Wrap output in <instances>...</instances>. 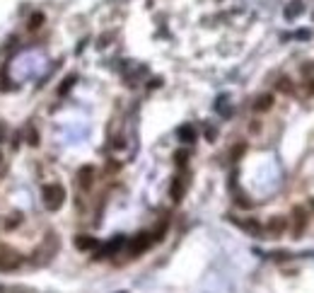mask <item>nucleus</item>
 I'll return each instance as SVG.
<instances>
[{"label":"nucleus","mask_w":314,"mask_h":293,"mask_svg":"<svg viewBox=\"0 0 314 293\" xmlns=\"http://www.w3.org/2000/svg\"><path fill=\"white\" fill-rule=\"evenodd\" d=\"M63 201H65V189H63L61 184L44 187V204H46L49 211H58L63 206Z\"/></svg>","instance_id":"f257e3e1"},{"label":"nucleus","mask_w":314,"mask_h":293,"mask_svg":"<svg viewBox=\"0 0 314 293\" xmlns=\"http://www.w3.org/2000/svg\"><path fill=\"white\" fill-rule=\"evenodd\" d=\"M150 245H152V235H150V233H140V235L133 237V242L128 245V250H130L133 257H138V254H140L143 250H148Z\"/></svg>","instance_id":"f03ea898"},{"label":"nucleus","mask_w":314,"mask_h":293,"mask_svg":"<svg viewBox=\"0 0 314 293\" xmlns=\"http://www.w3.org/2000/svg\"><path fill=\"white\" fill-rule=\"evenodd\" d=\"M22 264L19 254L15 252H0V269H17Z\"/></svg>","instance_id":"7ed1b4c3"},{"label":"nucleus","mask_w":314,"mask_h":293,"mask_svg":"<svg viewBox=\"0 0 314 293\" xmlns=\"http://www.w3.org/2000/svg\"><path fill=\"white\" fill-rule=\"evenodd\" d=\"M97 245H99V242H97V237H92V235H77V237H75V247L82 250V252L94 250Z\"/></svg>","instance_id":"20e7f679"},{"label":"nucleus","mask_w":314,"mask_h":293,"mask_svg":"<svg viewBox=\"0 0 314 293\" xmlns=\"http://www.w3.org/2000/svg\"><path fill=\"white\" fill-rule=\"evenodd\" d=\"M184 189H186V182H184V177H174V179H172V189H169L172 199H174V201H182V196H184Z\"/></svg>","instance_id":"39448f33"},{"label":"nucleus","mask_w":314,"mask_h":293,"mask_svg":"<svg viewBox=\"0 0 314 293\" xmlns=\"http://www.w3.org/2000/svg\"><path fill=\"white\" fill-rule=\"evenodd\" d=\"M124 242H126V240L121 237V235H119V237H114V240H111L109 245H104V247H102L99 257H109V254H114V252H116V250H119V247L124 245Z\"/></svg>","instance_id":"423d86ee"},{"label":"nucleus","mask_w":314,"mask_h":293,"mask_svg":"<svg viewBox=\"0 0 314 293\" xmlns=\"http://www.w3.org/2000/svg\"><path fill=\"white\" fill-rule=\"evenodd\" d=\"M273 107V97L271 95H261L256 102H254V109L256 112H266V109H271Z\"/></svg>","instance_id":"0eeeda50"},{"label":"nucleus","mask_w":314,"mask_h":293,"mask_svg":"<svg viewBox=\"0 0 314 293\" xmlns=\"http://www.w3.org/2000/svg\"><path fill=\"white\" fill-rule=\"evenodd\" d=\"M177 134H179V138H182V141H184V143H193V141H196V131H193V126H179V131H177Z\"/></svg>","instance_id":"6e6552de"},{"label":"nucleus","mask_w":314,"mask_h":293,"mask_svg":"<svg viewBox=\"0 0 314 293\" xmlns=\"http://www.w3.org/2000/svg\"><path fill=\"white\" fill-rule=\"evenodd\" d=\"M285 225H288L285 218H273L268 223V233H271V235H280V233L285 230Z\"/></svg>","instance_id":"1a4fd4ad"},{"label":"nucleus","mask_w":314,"mask_h":293,"mask_svg":"<svg viewBox=\"0 0 314 293\" xmlns=\"http://www.w3.org/2000/svg\"><path fill=\"white\" fill-rule=\"evenodd\" d=\"M92 175H94V167H90V165L82 167V170H80V184H82V187H90V184H92Z\"/></svg>","instance_id":"9d476101"},{"label":"nucleus","mask_w":314,"mask_h":293,"mask_svg":"<svg viewBox=\"0 0 314 293\" xmlns=\"http://www.w3.org/2000/svg\"><path fill=\"white\" fill-rule=\"evenodd\" d=\"M300 12H302V2H300V0H293V5L285 10V17H288V20H293V17H297Z\"/></svg>","instance_id":"9b49d317"},{"label":"nucleus","mask_w":314,"mask_h":293,"mask_svg":"<svg viewBox=\"0 0 314 293\" xmlns=\"http://www.w3.org/2000/svg\"><path fill=\"white\" fill-rule=\"evenodd\" d=\"M237 225H242L244 230H249V233H254V235L261 233V225H259L256 220H237Z\"/></svg>","instance_id":"f8f14e48"},{"label":"nucleus","mask_w":314,"mask_h":293,"mask_svg":"<svg viewBox=\"0 0 314 293\" xmlns=\"http://www.w3.org/2000/svg\"><path fill=\"white\" fill-rule=\"evenodd\" d=\"M41 22H44V15H41V12H34V15L29 17L27 27H29V29H39V27H41Z\"/></svg>","instance_id":"ddd939ff"},{"label":"nucleus","mask_w":314,"mask_h":293,"mask_svg":"<svg viewBox=\"0 0 314 293\" xmlns=\"http://www.w3.org/2000/svg\"><path fill=\"white\" fill-rule=\"evenodd\" d=\"M295 220H297V230H295V233H297V237H300V233H302V228H305V211H302L300 206L295 209Z\"/></svg>","instance_id":"4468645a"},{"label":"nucleus","mask_w":314,"mask_h":293,"mask_svg":"<svg viewBox=\"0 0 314 293\" xmlns=\"http://www.w3.org/2000/svg\"><path fill=\"white\" fill-rule=\"evenodd\" d=\"M75 80H77L75 75H68V78H65V82H63L61 87H58V95H65V92H68V90L75 85Z\"/></svg>","instance_id":"2eb2a0df"},{"label":"nucleus","mask_w":314,"mask_h":293,"mask_svg":"<svg viewBox=\"0 0 314 293\" xmlns=\"http://www.w3.org/2000/svg\"><path fill=\"white\" fill-rule=\"evenodd\" d=\"M27 141H29V146H39V134L34 129H29L27 131Z\"/></svg>","instance_id":"dca6fc26"},{"label":"nucleus","mask_w":314,"mask_h":293,"mask_svg":"<svg viewBox=\"0 0 314 293\" xmlns=\"http://www.w3.org/2000/svg\"><path fill=\"white\" fill-rule=\"evenodd\" d=\"M174 160H177V165H186V160H188V153H186V150H177V155H174Z\"/></svg>","instance_id":"f3484780"},{"label":"nucleus","mask_w":314,"mask_h":293,"mask_svg":"<svg viewBox=\"0 0 314 293\" xmlns=\"http://www.w3.org/2000/svg\"><path fill=\"white\" fill-rule=\"evenodd\" d=\"M244 143H240V146H235V150H232V160H240V155H242V153H244Z\"/></svg>","instance_id":"a211bd4d"},{"label":"nucleus","mask_w":314,"mask_h":293,"mask_svg":"<svg viewBox=\"0 0 314 293\" xmlns=\"http://www.w3.org/2000/svg\"><path fill=\"white\" fill-rule=\"evenodd\" d=\"M312 209H314V201H312Z\"/></svg>","instance_id":"6ab92c4d"}]
</instances>
